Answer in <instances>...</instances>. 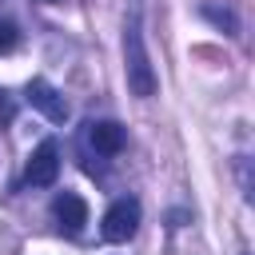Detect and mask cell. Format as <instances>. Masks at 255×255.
<instances>
[{"label":"cell","instance_id":"obj_1","mask_svg":"<svg viewBox=\"0 0 255 255\" xmlns=\"http://www.w3.org/2000/svg\"><path fill=\"white\" fill-rule=\"evenodd\" d=\"M124 72H128V88H131V96H139V100L155 96V68H151L147 48H143L139 4H131L128 24H124Z\"/></svg>","mask_w":255,"mask_h":255},{"label":"cell","instance_id":"obj_2","mask_svg":"<svg viewBox=\"0 0 255 255\" xmlns=\"http://www.w3.org/2000/svg\"><path fill=\"white\" fill-rule=\"evenodd\" d=\"M139 219H143L139 199L124 195V199H116V203L104 211V219H100V235H104L108 243H128V239L139 231Z\"/></svg>","mask_w":255,"mask_h":255},{"label":"cell","instance_id":"obj_3","mask_svg":"<svg viewBox=\"0 0 255 255\" xmlns=\"http://www.w3.org/2000/svg\"><path fill=\"white\" fill-rule=\"evenodd\" d=\"M56 175H60V147H56L52 139H44V143L28 155V163H24V183H32V187H52Z\"/></svg>","mask_w":255,"mask_h":255},{"label":"cell","instance_id":"obj_4","mask_svg":"<svg viewBox=\"0 0 255 255\" xmlns=\"http://www.w3.org/2000/svg\"><path fill=\"white\" fill-rule=\"evenodd\" d=\"M24 96H28V104H32L40 116H48L52 124H64V120H68V104H64V96H60L48 80H32Z\"/></svg>","mask_w":255,"mask_h":255},{"label":"cell","instance_id":"obj_5","mask_svg":"<svg viewBox=\"0 0 255 255\" xmlns=\"http://www.w3.org/2000/svg\"><path fill=\"white\" fill-rule=\"evenodd\" d=\"M52 215H56L60 231L80 235V231H84V223H88V203H84L76 191H60V195L52 199Z\"/></svg>","mask_w":255,"mask_h":255},{"label":"cell","instance_id":"obj_6","mask_svg":"<svg viewBox=\"0 0 255 255\" xmlns=\"http://www.w3.org/2000/svg\"><path fill=\"white\" fill-rule=\"evenodd\" d=\"M88 139L100 155H116L124 147V128L116 120H96V124H88Z\"/></svg>","mask_w":255,"mask_h":255},{"label":"cell","instance_id":"obj_7","mask_svg":"<svg viewBox=\"0 0 255 255\" xmlns=\"http://www.w3.org/2000/svg\"><path fill=\"white\" fill-rule=\"evenodd\" d=\"M203 16H207V20H215V24H219V28H227V32H235V28H239V24H235V16H231L227 8H215V4H203Z\"/></svg>","mask_w":255,"mask_h":255},{"label":"cell","instance_id":"obj_8","mask_svg":"<svg viewBox=\"0 0 255 255\" xmlns=\"http://www.w3.org/2000/svg\"><path fill=\"white\" fill-rule=\"evenodd\" d=\"M16 40H20L16 24H12V20H0V56H4V52H12V48H16Z\"/></svg>","mask_w":255,"mask_h":255}]
</instances>
